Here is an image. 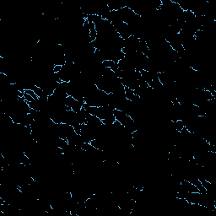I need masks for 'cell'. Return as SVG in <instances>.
I'll list each match as a JSON object with an SVG mask.
<instances>
[{"label": "cell", "instance_id": "1", "mask_svg": "<svg viewBox=\"0 0 216 216\" xmlns=\"http://www.w3.org/2000/svg\"><path fill=\"white\" fill-rule=\"evenodd\" d=\"M23 97L25 98V101H26L27 103H29V102H33V101H35V100H36L32 96H31V95H29V94L25 93V91H24V96Z\"/></svg>", "mask_w": 216, "mask_h": 216}, {"label": "cell", "instance_id": "2", "mask_svg": "<svg viewBox=\"0 0 216 216\" xmlns=\"http://www.w3.org/2000/svg\"><path fill=\"white\" fill-rule=\"evenodd\" d=\"M25 93H27V94H29V95H31V96L35 99V100H38V99H39V97L36 95V93H35L33 90H25Z\"/></svg>", "mask_w": 216, "mask_h": 216}]
</instances>
